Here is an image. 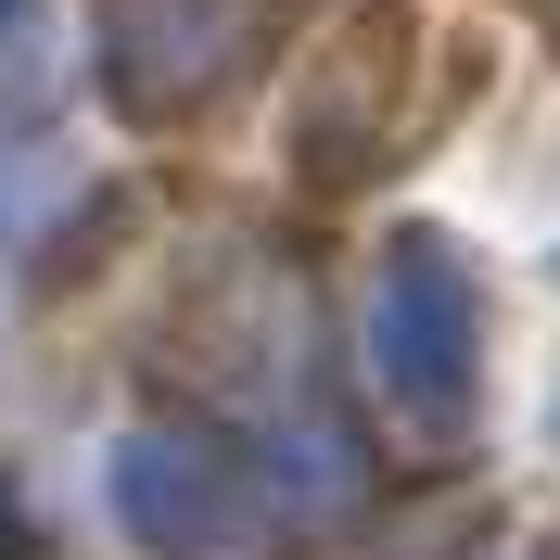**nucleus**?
Segmentation results:
<instances>
[{
  "label": "nucleus",
  "instance_id": "f257e3e1",
  "mask_svg": "<svg viewBox=\"0 0 560 560\" xmlns=\"http://www.w3.org/2000/svg\"><path fill=\"white\" fill-rule=\"evenodd\" d=\"M370 370L408 420H458L471 395V268L446 243H408L370 293Z\"/></svg>",
  "mask_w": 560,
  "mask_h": 560
},
{
  "label": "nucleus",
  "instance_id": "f03ea898",
  "mask_svg": "<svg viewBox=\"0 0 560 560\" xmlns=\"http://www.w3.org/2000/svg\"><path fill=\"white\" fill-rule=\"evenodd\" d=\"M115 510H128L153 548L178 560H255L268 548V510L243 497V471L205 446H166V433H140L128 458H115Z\"/></svg>",
  "mask_w": 560,
  "mask_h": 560
},
{
  "label": "nucleus",
  "instance_id": "7ed1b4c3",
  "mask_svg": "<svg viewBox=\"0 0 560 560\" xmlns=\"http://www.w3.org/2000/svg\"><path fill=\"white\" fill-rule=\"evenodd\" d=\"M0 26H26V0H0Z\"/></svg>",
  "mask_w": 560,
  "mask_h": 560
}]
</instances>
